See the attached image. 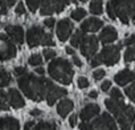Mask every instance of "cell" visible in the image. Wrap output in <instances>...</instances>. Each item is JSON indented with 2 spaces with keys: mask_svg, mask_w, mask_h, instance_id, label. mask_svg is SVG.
<instances>
[{
  "mask_svg": "<svg viewBox=\"0 0 135 130\" xmlns=\"http://www.w3.org/2000/svg\"><path fill=\"white\" fill-rule=\"evenodd\" d=\"M21 92L32 101L40 102L42 100H46V94L53 85L52 81L44 78V77H37L35 75H25L24 77H20L17 81Z\"/></svg>",
  "mask_w": 135,
  "mask_h": 130,
  "instance_id": "cell-1",
  "label": "cell"
},
{
  "mask_svg": "<svg viewBox=\"0 0 135 130\" xmlns=\"http://www.w3.org/2000/svg\"><path fill=\"white\" fill-rule=\"evenodd\" d=\"M105 105L110 113L117 118L120 130H130L135 119V109L130 105H126L123 101H115L111 98L105 100Z\"/></svg>",
  "mask_w": 135,
  "mask_h": 130,
  "instance_id": "cell-2",
  "label": "cell"
},
{
  "mask_svg": "<svg viewBox=\"0 0 135 130\" xmlns=\"http://www.w3.org/2000/svg\"><path fill=\"white\" fill-rule=\"evenodd\" d=\"M106 12L111 20L119 19L120 23L128 24L135 15V0H110L106 6Z\"/></svg>",
  "mask_w": 135,
  "mask_h": 130,
  "instance_id": "cell-3",
  "label": "cell"
},
{
  "mask_svg": "<svg viewBox=\"0 0 135 130\" xmlns=\"http://www.w3.org/2000/svg\"><path fill=\"white\" fill-rule=\"evenodd\" d=\"M48 72L53 80L58 81L62 85H69L73 81V76H74L73 67L66 58L60 57L52 60L48 67Z\"/></svg>",
  "mask_w": 135,
  "mask_h": 130,
  "instance_id": "cell-4",
  "label": "cell"
},
{
  "mask_svg": "<svg viewBox=\"0 0 135 130\" xmlns=\"http://www.w3.org/2000/svg\"><path fill=\"white\" fill-rule=\"evenodd\" d=\"M120 48H122V45H107V47H105L101 50V53H98L97 56H94L90 60V65L93 68L98 67L101 64H106L109 67L115 65L120 58Z\"/></svg>",
  "mask_w": 135,
  "mask_h": 130,
  "instance_id": "cell-5",
  "label": "cell"
},
{
  "mask_svg": "<svg viewBox=\"0 0 135 130\" xmlns=\"http://www.w3.org/2000/svg\"><path fill=\"white\" fill-rule=\"evenodd\" d=\"M80 130H118L115 119L109 113H102L91 122H82Z\"/></svg>",
  "mask_w": 135,
  "mask_h": 130,
  "instance_id": "cell-6",
  "label": "cell"
},
{
  "mask_svg": "<svg viewBox=\"0 0 135 130\" xmlns=\"http://www.w3.org/2000/svg\"><path fill=\"white\" fill-rule=\"evenodd\" d=\"M70 2L76 3L77 0H42L40 13L42 16H48V15H52L54 12H62V10Z\"/></svg>",
  "mask_w": 135,
  "mask_h": 130,
  "instance_id": "cell-7",
  "label": "cell"
},
{
  "mask_svg": "<svg viewBox=\"0 0 135 130\" xmlns=\"http://www.w3.org/2000/svg\"><path fill=\"white\" fill-rule=\"evenodd\" d=\"M0 61H7L16 56V45L7 33H0Z\"/></svg>",
  "mask_w": 135,
  "mask_h": 130,
  "instance_id": "cell-8",
  "label": "cell"
},
{
  "mask_svg": "<svg viewBox=\"0 0 135 130\" xmlns=\"http://www.w3.org/2000/svg\"><path fill=\"white\" fill-rule=\"evenodd\" d=\"M98 45H99L98 39L94 35L85 36V39L82 40V43L80 45V49H81L82 56H85L86 58L91 60L94 57V54L97 53V50H98Z\"/></svg>",
  "mask_w": 135,
  "mask_h": 130,
  "instance_id": "cell-9",
  "label": "cell"
},
{
  "mask_svg": "<svg viewBox=\"0 0 135 130\" xmlns=\"http://www.w3.org/2000/svg\"><path fill=\"white\" fill-rule=\"evenodd\" d=\"M46 32L40 25H33L27 31V43L29 48H36L37 45L42 44Z\"/></svg>",
  "mask_w": 135,
  "mask_h": 130,
  "instance_id": "cell-10",
  "label": "cell"
},
{
  "mask_svg": "<svg viewBox=\"0 0 135 130\" xmlns=\"http://www.w3.org/2000/svg\"><path fill=\"white\" fill-rule=\"evenodd\" d=\"M73 32V23L69 19H62L57 24V37L60 41H66Z\"/></svg>",
  "mask_w": 135,
  "mask_h": 130,
  "instance_id": "cell-11",
  "label": "cell"
},
{
  "mask_svg": "<svg viewBox=\"0 0 135 130\" xmlns=\"http://www.w3.org/2000/svg\"><path fill=\"white\" fill-rule=\"evenodd\" d=\"M24 130H60L54 121H28Z\"/></svg>",
  "mask_w": 135,
  "mask_h": 130,
  "instance_id": "cell-12",
  "label": "cell"
},
{
  "mask_svg": "<svg viewBox=\"0 0 135 130\" xmlns=\"http://www.w3.org/2000/svg\"><path fill=\"white\" fill-rule=\"evenodd\" d=\"M6 32L13 43L19 45L24 43V29L20 25H6Z\"/></svg>",
  "mask_w": 135,
  "mask_h": 130,
  "instance_id": "cell-13",
  "label": "cell"
},
{
  "mask_svg": "<svg viewBox=\"0 0 135 130\" xmlns=\"http://www.w3.org/2000/svg\"><path fill=\"white\" fill-rule=\"evenodd\" d=\"M68 94V90L66 89H64V88H60V86H57V85H52L50 86V89H49V92H48V94H46V102H48V105L49 106H52L57 100H60V98H62V97H65Z\"/></svg>",
  "mask_w": 135,
  "mask_h": 130,
  "instance_id": "cell-14",
  "label": "cell"
},
{
  "mask_svg": "<svg viewBox=\"0 0 135 130\" xmlns=\"http://www.w3.org/2000/svg\"><path fill=\"white\" fill-rule=\"evenodd\" d=\"M101 109L97 104H88L81 112H80V118L82 119V122H89L91 118L97 117L99 114Z\"/></svg>",
  "mask_w": 135,
  "mask_h": 130,
  "instance_id": "cell-15",
  "label": "cell"
},
{
  "mask_svg": "<svg viewBox=\"0 0 135 130\" xmlns=\"http://www.w3.org/2000/svg\"><path fill=\"white\" fill-rule=\"evenodd\" d=\"M8 98H9V105L15 109H21L25 106V101H24L23 96L15 88H11L8 90Z\"/></svg>",
  "mask_w": 135,
  "mask_h": 130,
  "instance_id": "cell-16",
  "label": "cell"
},
{
  "mask_svg": "<svg viewBox=\"0 0 135 130\" xmlns=\"http://www.w3.org/2000/svg\"><path fill=\"white\" fill-rule=\"evenodd\" d=\"M102 27H103V21H102V20L95 19V17H90V19L85 20V21L81 24L80 29L86 33V32H97V31L101 29Z\"/></svg>",
  "mask_w": 135,
  "mask_h": 130,
  "instance_id": "cell-17",
  "label": "cell"
},
{
  "mask_svg": "<svg viewBox=\"0 0 135 130\" xmlns=\"http://www.w3.org/2000/svg\"><path fill=\"white\" fill-rule=\"evenodd\" d=\"M135 78V73L131 72L130 69H123L120 72H118L115 76H114V81L120 85V86H126L127 84H130L132 80Z\"/></svg>",
  "mask_w": 135,
  "mask_h": 130,
  "instance_id": "cell-18",
  "label": "cell"
},
{
  "mask_svg": "<svg viewBox=\"0 0 135 130\" xmlns=\"http://www.w3.org/2000/svg\"><path fill=\"white\" fill-rule=\"evenodd\" d=\"M117 39H118V32H117V29H115L114 27H111V25L105 27V28L102 29L101 35H99V40H101V43H103V44H110V43L115 41Z\"/></svg>",
  "mask_w": 135,
  "mask_h": 130,
  "instance_id": "cell-19",
  "label": "cell"
},
{
  "mask_svg": "<svg viewBox=\"0 0 135 130\" xmlns=\"http://www.w3.org/2000/svg\"><path fill=\"white\" fill-rule=\"evenodd\" d=\"M0 130H20V123L13 117H0Z\"/></svg>",
  "mask_w": 135,
  "mask_h": 130,
  "instance_id": "cell-20",
  "label": "cell"
},
{
  "mask_svg": "<svg viewBox=\"0 0 135 130\" xmlns=\"http://www.w3.org/2000/svg\"><path fill=\"white\" fill-rule=\"evenodd\" d=\"M73 108H74V104H73L72 100H69V98H62V100L58 102V105H57V113L64 118V117H66L68 114L73 110Z\"/></svg>",
  "mask_w": 135,
  "mask_h": 130,
  "instance_id": "cell-21",
  "label": "cell"
},
{
  "mask_svg": "<svg viewBox=\"0 0 135 130\" xmlns=\"http://www.w3.org/2000/svg\"><path fill=\"white\" fill-rule=\"evenodd\" d=\"M89 11L93 15H101L103 12V3L102 0H93L89 4Z\"/></svg>",
  "mask_w": 135,
  "mask_h": 130,
  "instance_id": "cell-22",
  "label": "cell"
},
{
  "mask_svg": "<svg viewBox=\"0 0 135 130\" xmlns=\"http://www.w3.org/2000/svg\"><path fill=\"white\" fill-rule=\"evenodd\" d=\"M85 32H82L81 29L80 31H76L74 32V35H73V37L70 39V44H72V47H74V48H80V45H81V43H82V40L85 39Z\"/></svg>",
  "mask_w": 135,
  "mask_h": 130,
  "instance_id": "cell-23",
  "label": "cell"
},
{
  "mask_svg": "<svg viewBox=\"0 0 135 130\" xmlns=\"http://www.w3.org/2000/svg\"><path fill=\"white\" fill-rule=\"evenodd\" d=\"M11 81H12L11 75H9V73H8L6 69L0 68V88L9 85V84H11Z\"/></svg>",
  "mask_w": 135,
  "mask_h": 130,
  "instance_id": "cell-24",
  "label": "cell"
},
{
  "mask_svg": "<svg viewBox=\"0 0 135 130\" xmlns=\"http://www.w3.org/2000/svg\"><path fill=\"white\" fill-rule=\"evenodd\" d=\"M8 93L4 90H0V112H7L9 110V104H8Z\"/></svg>",
  "mask_w": 135,
  "mask_h": 130,
  "instance_id": "cell-25",
  "label": "cell"
},
{
  "mask_svg": "<svg viewBox=\"0 0 135 130\" xmlns=\"http://www.w3.org/2000/svg\"><path fill=\"white\" fill-rule=\"evenodd\" d=\"M16 0H0V13L2 15H7L8 8H11L15 4Z\"/></svg>",
  "mask_w": 135,
  "mask_h": 130,
  "instance_id": "cell-26",
  "label": "cell"
},
{
  "mask_svg": "<svg viewBox=\"0 0 135 130\" xmlns=\"http://www.w3.org/2000/svg\"><path fill=\"white\" fill-rule=\"evenodd\" d=\"M70 16H72L73 20L80 21V20H82V19L86 16V11H85L84 8H77V10H74V11L70 13Z\"/></svg>",
  "mask_w": 135,
  "mask_h": 130,
  "instance_id": "cell-27",
  "label": "cell"
},
{
  "mask_svg": "<svg viewBox=\"0 0 135 130\" xmlns=\"http://www.w3.org/2000/svg\"><path fill=\"white\" fill-rule=\"evenodd\" d=\"M41 62H42V57L38 53H35L28 58V64L32 65V67H38V65H41Z\"/></svg>",
  "mask_w": 135,
  "mask_h": 130,
  "instance_id": "cell-28",
  "label": "cell"
},
{
  "mask_svg": "<svg viewBox=\"0 0 135 130\" xmlns=\"http://www.w3.org/2000/svg\"><path fill=\"white\" fill-rule=\"evenodd\" d=\"M135 61V48L134 47H128L124 52V62H131Z\"/></svg>",
  "mask_w": 135,
  "mask_h": 130,
  "instance_id": "cell-29",
  "label": "cell"
},
{
  "mask_svg": "<svg viewBox=\"0 0 135 130\" xmlns=\"http://www.w3.org/2000/svg\"><path fill=\"white\" fill-rule=\"evenodd\" d=\"M41 2H42V0H25V3H27V6H28L31 12H36L37 8L40 7Z\"/></svg>",
  "mask_w": 135,
  "mask_h": 130,
  "instance_id": "cell-30",
  "label": "cell"
},
{
  "mask_svg": "<svg viewBox=\"0 0 135 130\" xmlns=\"http://www.w3.org/2000/svg\"><path fill=\"white\" fill-rule=\"evenodd\" d=\"M110 98L111 100H115V101H123V96H122L120 90L117 89V88H113L110 90Z\"/></svg>",
  "mask_w": 135,
  "mask_h": 130,
  "instance_id": "cell-31",
  "label": "cell"
},
{
  "mask_svg": "<svg viewBox=\"0 0 135 130\" xmlns=\"http://www.w3.org/2000/svg\"><path fill=\"white\" fill-rule=\"evenodd\" d=\"M124 93H126V96H127L132 102H135V84H132V85L127 86Z\"/></svg>",
  "mask_w": 135,
  "mask_h": 130,
  "instance_id": "cell-32",
  "label": "cell"
},
{
  "mask_svg": "<svg viewBox=\"0 0 135 130\" xmlns=\"http://www.w3.org/2000/svg\"><path fill=\"white\" fill-rule=\"evenodd\" d=\"M13 73H15V76L16 77H24L25 75H28V71H27V68L25 67H16L15 69H13Z\"/></svg>",
  "mask_w": 135,
  "mask_h": 130,
  "instance_id": "cell-33",
  "label": "cell"
},
{
  "mask_svg": "<svg viewBox=\"0 0 135 130\" xmlns=\"http://www.w3.org/2000/svg\"><path fill=\"white\" fill-rule=\"evenodd\" d=\"M56 43L53 41V36H52V33H46L45 35V37H44V40H42V44L41 45H48V47H53Z\"/></svg>",
  "mask_w": 135,
  "mask_h": 130,
  "instance_id": "cell-34",
  "label": "cell"
},
{
  "mask_svg": "<svg viewBox=\"0 0 135 130\" xmlns=\"http://www.w3.org/2000/svg\"><path fill=\"white\" fill-rule=\"evenodd\" d=\"M42 53H44V58H45V60H48V61H50L52 58H54V57H56V54H57V53H56V50H53V49H45Z\"/></svg>",
  "mask_w": 135,
  "mask_h": 130,
  "instance_id": "cell-35",
  "label": "cell"
},
{
  "mask_svg": "<svg viewBox=\"0 0 135 130\" xmlns=\"http://www.w3.org/2000/svg\"><path fill=\"white\" fill-rule=\"evenodd\" d=\"M77 84H78V88L80 89H85V88H88L89 86V80L86 78V77H78V81H77Z\"/></svg>",
  "mask_w": 135,
  "mask_h": 130,
  "instance_id": "cell-36",
  "label": "cell"
},
{
  "mask_svg": "<svg viewBox=\"0 0 135 130\" xmlns=\"http://www.w3.org/2000/svg\"><path fill=\"white\" fill-rule=\"evenodd\" d=\"M105 71L103 69H97V71H94V73H93V78L95 80V81H99V80H102L103 77H105Z\"/></svg>",
  "mask_w": 135,
  "mask_h": 130,
  "instance_id": "cell-37",
  "label": "cell"
},
{
  "mask_svg": "<svg viewBox=\"0 0 135 130\" xmlns=\"http://www.w3.org/2000/svg\"><path fill=\"white\" fill-rule=\"evenodd\" d=\"M16 13L17 15H24L25 13V7H24V3L23 2H20V3H17V6H16Z\"/></svg>",
  "mask_w": 135,
  "mask_h": 130,
  "instance_id": "cell-38",
  "label": "cell"
},
{
  "mask_svg": "<svg viewBox=\"0 0 135 130\" xmlns=\"http://www.w3.org/2000/svg\"><path fill=\"white\" fill-rule=\"evenodd\" d=\"M124 44H126L127 47H134V48H135V35L128 36V37L124 40Z\"/></svg>",
  "mask_w": 135,
  "mask_h": 130,
  "instance_id": "cell-39",
  "label": "cell"
},
{
  "mask_svg": "<svg viewBox=\"0 0 135 130\" xmlns=\"http://www.w3.org/2000/svg\"><path fill=\"white\" fill-rule=\"evenodd\" d=\"M54 23H56V20H54L53 17H49V19H45V20H44V25H45L46 28H49V29H52V28L54 27Z\"/></svg>",
  "mask_w": 135,
  "mask_h": 130,
  "instance_id": "cell-40",
  "label": "cell"
},
{
  "mask_svg": "<svg viewBox=\"0 0 135 130\" xmlns=\"http://www.w3.org/2000/svg\"><path fill=\"white\" fill-rule=\"evenodd\" d=\"M110 88H111V81H109V80H106L101 84V90L102 92H107V90H110Z\"/></svg>",
  "mask_w": 135,
  "mask_h": 130,
  "instance_id": "cell-41",
  "label": "cell"
},
{
  "mask_svg": "<svg viewBox=\"0 0 135 130\" xmlns=\"http://www.w3.org/2000/svg\"><path fill=\"white\" fill-rule=\"evenodd\" d=\"M69 125H70L72 127H74V126L77 125V115H76V114L70 115V118H69Z\"/></svg>",
  "mask_w": 135,
  "mask_h": 130,
  "instance_id": "cell-42",
  "label": "cell"
},
{
  "mask_svg": "<svg viewBox=\"0 0 135 130\" xmlns=\"http://www.w3.org/2000/svg\"><path fill=\"white\" fill-rule=\"evenodd\" d=\"M29 114H31L32 117H37V115H41L42 112H41L40 109H32V110L29 112Z\"/></svg>",
  "mask_w": 135,
  "mask_h": 130,
  "instance_id": "cell-43",
  "label": "cell"
},
{
  "mask_svg": "<svg viewBox=\"0 0 135 130\" xmlns=\"http://www.w3.org/2000/svg\"><path fill=\"white\" fill-rule=\"evenodd\" d=\"M73 64H74V65H77V67H82V62H81V60H80L76 54L73 56Z\"/></svg>",
  "mask_w": 135,
  "mask_h": 130,
  "instance_id": "cell-44",
  "label": "cell"
},
{
  "mask_svg": "<svg viewBox=\"0 0 135 130\" xmlns=\"http://www.w3.org/2000/svg\"><path fill=\"white\" fill-rule=\"evenodd\" d=\"M35 72H36V73H37V75H40V76H41V77H42V75H44V73H45V69H44V68H42V67H37V68H36V71H35Z\"/></svg>",
  "mask_w": 135,
  "mask_h": 130,
  "instance_id": "cell-45",
  "label": "cell"
},
{
  "mask_svg": "<svg viewBox=\"0 0 135 130\" xmlns=\"http://www.w3.org/2000/svg\"><path fill=\"white\" fill-rule=\"evenodd\" d=\"M65 50H66V53H68V54L74 56V50H73V48H72V47H66V48H65Z\"/></svg>",
  "mask_w": 135,
  "mask_h": 130,
  "instance_id": "cell-46",
  "label": "cell"
},
{
  "mask_svg": "<svg viewBox=\"0 0 135 130\" xmlns=\"http://www.w3.org/2000/svg\"><path fill=\"white\" fill-rule=\"evenodd\" d=\"M89 97H90V98H97V97H98V92H97V90H91V92L89 93Z\"/></svg>",
  "mask_w": 135,
  "mask_h": 130,
  "instance_id": "cell-47",
  "label": "cell"
},
{
  "mask_svg": "<svg viewBox=\"0 0 135 130\" xmlns=\"http://www.w3.org/2000/svg\"><path fill=\"white\" fill-rule=\"evenodd\" d=\"M131 20H132V23H134V24H135V15H134V16H132V19H131Z\"/></svg>",
  "mask_w": 135,
  "mask_h": 130,
  "instance_id": "cell-48",
  "label": "cell"
},
{
  "mask_svg": "<svg viewBox=\"0 0 135 130\" xmlns=\"http://www.w3.org/2000/svg\"><path fill=\"white\" fill-rule=\"evenodd\" d=\"M77 2H82V3H85V2H86V0H77Z\"/></svg>",
  "mask_w": 135,
  "mask_h": 130,
  "instance_id": "cell-49",
  "label": "cell"
},
{
  "mask_svg": "<svg viewBox=\"0 0 135 130\" xmlns=\"http://www.w3.org/2000/svg\"><path fill=\"white\" fill-rule=\"evenodd\" d=\"M132 130H135V123H134V127H132Z\"/></svg>",
  "mask_w": 135,
  "mask_h": 130,
  "instance_id": "cell-50",
  "label": "cell"
},
{
  "mask_svg": "<svg viewBox=\"0 0 135 130\" xmlns=\"http://www.w3.org/2000/svg\"><path fill=\"white\" fill-rule=\"evenodd\" d=\"M134 73H135V71H134Z\"/></svg>",
  "mask_w": 135,
  "mask_h": 130,
  "instance_id": "cell-51",
  "label": "cell"
}]
</instances>
